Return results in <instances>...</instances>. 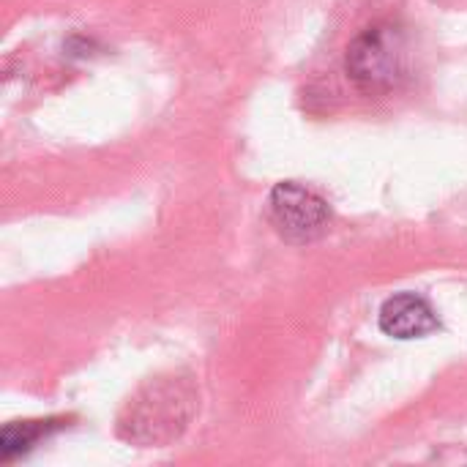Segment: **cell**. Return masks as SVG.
<instances>
[{"mask_svg":"<svg viewBox=\"0 0 467 467\" xmlns=\"http://www.w3.org/2000/svg\"><path fill=\"white\" fill-rule=\"evenodd\" d=\"M413 66L408 33L394 22H378L361 30L345 57L348 77L364 96H386L405 85Z\"/></svg>","mask_w":467,"mask_h":467,"instance_id":"cell-1","label":"cell"},{"mask_svg":"<svg viewBox=\"0 0 467 467\" xmlns=\"http://www.w3.org/2000/svg\"><path fill=\"white\" fill-rule=\"evenodd\" d=\"M268 219L287 244H309L328 233L331 208L312 189L282 181L268 194Z\"/></svg>","mask_w":467,"mask_h":467,"instance_id":"cell-2","label":"cell"},{"mask_svg":"<svg viewBox=\"0 0 467 467\" xmlns=\"http://www.w3.org/2000/svg\"><path fill=\"white\" fill-rule=\"evenodd\" d=\"M178 391H172L170 386L164 389H150V394L145 400H140L134 408L129 405V421H123V432L129 441H145V443H159L164 438H175L186 421L175 419V416H164V408L178 402Z\"/></svg>","mask_w":467,"mask_h":467,"instance_id":"cell-3","label":"cell"},{"mask_svg":"<svg viewBox=\"0 0 467 467\" xmlns=\"http://www.w3.org/2000/svg\"><path fill=\"white\" fill-rule=\"evenodd\" d=\"M441 328L435 309L416 293H400L380 309V331L394 339H421Z\"/></svg>","mask_w":467,"mask_h":467,"instance_id":"cell-4","label":"cell"},{"mask_svg":"<svg viewBox=\"0 0 467 467\" xmlns=\"http://www.w3.org/2000/svg\"><path fill=\"white\" fill-rule=\"evenodd\" d=\"M63 427L60 419H47V421H14L0 432V460L11 462L19 454H27L41 438L57 432Z\"/></svg>","mask_w":467,"mask_h":467,"instance_id":"cell-5","label":"cell"}]
</instances>
